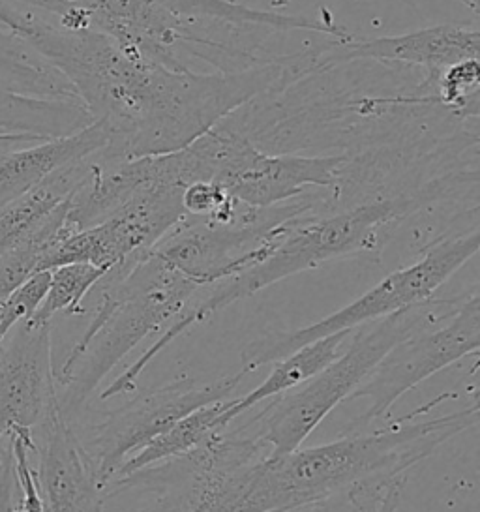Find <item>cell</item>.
<instances>
[{
    "instance_id": "cell-1",
    "label": "cell",
    "mask_w": 480,
    "mask_h": 512,
    "mask_svg": "<svg viewBox=\"0 0 480 512\" xmlns=\"http://www.w3.org/2000/svg\"><path fill=\"white\" fill-rule=\"evenodd\" d=\"M74 87L94 121L104 122L105 160L182 151L259 94L310 72L304 53L242 72L171 70L94 29H66L21 10L17 34Z\"/></svg>"
},
{
    "instance_id": "cell-2",
    "label": "cell",
    "mask_w": 480,
    "mask_h": 512,
    "mask_svg": "<svg viewBox=\"0 0 480 512\" xmlns=\"http://www.w3.org/2000/svg\"><path fill=\"white\" fill-rule=\"evenodd\" d=\"M460 181V175H445L411 194L402 192L398 196L366 201L342 211H317L293 220L261 261L227 280L205 287L209 293L190 302V306L171 321L167 331L162 332L156 342L115 379L117 389L134 391L139 377L145 374L150 362L165 351V347L227 306L329 261L377 254L402 220L437 199H443Z\"/></svg>"
},
{
    "instance_id": "cell-3",
    "label": "cell",
    "mask_w": 480,
    "mask_h": 512,
    "mask_svg": "<svg viewBox=\"0 0 480 512\" xmlns=\"http://www.w3.org/2000/svg\"><path fill=\"white\" fill-rule=\"evenodd\" d=\"M454 394H441L374 432L345 434L319 447L269 456L240 512H295L345 496L364 482L407 475L443 443L477 426L479 404L428 421L415 419Z\"/></svg>"
},
{
    "instance_id": "cell-4",
    "label": "cell",
    "mask_w": 480,
    "mask_h": 512,
    "mask_svg": "<svg viewBox=\"0 0 480 512\" xmlns=\"http://www.w3.org/2000/svg\"><path fill=\"white\" fill-rule=\"evenodd\" d=\"M96 286L102 291L96 314L55 372L64 387L59 396L64 417L83 406L126 355L175 321L201 291L152 250L115 265Z\"/></svg>"
},
{
    "instance_id": "cell-5",
    "label": "cell",
    "mask_w": 480,
    "mask_h": 512,
    "mask_svg": "<svg viewBox=\"0 0 480 512\" xmlns=\"http://www.w3.org/2000/svg\"><path fill=\"white\" fill-rule=\"evenodd\" d=\"M462 299H428L359 331L329 366L297 389L276 396L254 421L255 434L269 445L270 456L297 451L330 413L353 396L360 383L396 342L420 325L449 316Z\"/></svg>"
},
{
    "instance_id": "cell-6",
    "label": "cell",
    "mask_w": 480,
    "mask_h": 512,
    "mask_svg": "<svg viewBox=\"0 0 480 512\" xmlns=\"http://www.w3.org/2000/svg\"><path fill=\"white\" fill-rule=\"evenodd\" d=\"M184 184L210 181L244 207L284 205L312 188H332L344 179L349 160L338 156L269 154L225 122L179 151Z\"/></svg>"
},
{
    "instance_id": "cell-7",
    "label": "cell",
    "mask_w": 480,
    "mask_h": 512,
    "mask_svg": "<svg viewBox=\"0 0 480 512\" xmlns=\"http://www.w3.org/2000/svg\"><path fill=\"white\" fill-rule=\"evenodd\" d=\"M269 445L246 426L216 432L194 451L119 477L105 499L128 490H149L152 505L141 512H240Z\"/></svg>"
},
{
    "instance_id": "cell-8",
    "label": "cell",
    "mask_w": 480,
    "mask_h": 512,
    "mask_svg": "<svg viewBox=\"0 0 480 512\" xmlns=\"http://www.w3.org/2000/svg\"><path fill=\"white\" fill-rule=\"evenodd\" d=\"M479 248V227L464 235L432 242L422 250V256L415 263L390 272L379 284L334 314L297 331L270 332L250 342L240 355L242 370L250 374L315 340L336 332H351L364 323H372L432 299L439 287L460 271L471 257L477 256Z\"/></svg>"
},
{
    "instance_id": "cell-9",
    "label": "cell",
    "mask_w": 480,
    "mask_h": 512,
    "mask_svg": "<svg viewBox=\"0 0 480 512\" xmlns=\"http://www.w3.org/2000/svg\"><path fill=\"white\" fill-rule=\"evenodd\" d=\"M479 347L480 297L473 291L469 297H462L452 314L420 325L390 347L349 398H366L370 406L347 426L345 434L383 419L407 392L467 355H477Z\"/></svg>"
},
{
    "instance_id": "cell-10",
    "label": "cell",
    "mask_w": 480,
    "mask_h": 512,
    "mask_svg": "<svg viewBox=\"0 0 480 512\" xmlns=\"http://www.w3.org/2000/svg\"><path fill=\"white\" fill-rule=\"evenodd\" d=\"M246 374L240 368L235 376L212 383L180 377L158 389L137 392L126 404L105 411L102 421L92 424L85 436H77L104 494L134 452L195 409L227 400Z\"/></svg>"
},
{
    "instance_id": "cell-11",
    "label": "cell",
    "mask_w": 480,
    "mask_h": 512,
    "mask_svg": "<svg viewBox=\"0 0 480 512\" xmlns=\"http://www.w3.org/2000/svg\"><path fill=\"white\" fill-rule=\"evenodd\" d=\"M57 404L51 323L23 321L0 344V441L32 437Z\"/></svg>"
},
{
    "instance_id": "cell-12",
    "label": "cell",
    "mask_w": 480,
    "mask_h": 512,
    "mask_svg": "<svg viewBox=\"0 0 480 512\" xmlns=\"http://www.w3.org/2000/svg\"><path fill=\"white\" fill-rule=\"evenodd\" d=\"M480 32L467 25H437L372 40H336L319 47L317 66L325 70L353 61L398 62L426 70L420 89H434L435 77L467 59H479Z\"/></svg>"
},
{
    "instance_id": "cell-13",
    "label": "cell",
    "mask_w": 480,
    "mask_h": 512,
    "mask_svg": "<svg viewBox=\"0 0 480 512\" xmlns=\"http://www.w3.org/2000/svg\"><path fill=\"white\" fill-rule=\"evenodd\" d=\"M44 443L36 481L47 512H104L105 494L60 406L42 422Z\"/></svg>"
},
{
    "instance_id": "cell-14",
    "label": "cell",
    "mask_w": 480,
    "mask_h": 512,
    "mask_svg": "<svg viewBox=\"0 0 480 512\" xmlns=\"http://www.w3.org/2000/svg\"><path fill=\"white\" fill-rule=\"evenodd\" d=\"M109 141L104 122L94 121L72 136L23 147L0 160V207L25 196L62 167L102 151Z\"/></svg>"
},
{
    "instance_id": "cell-15",
    "label": "cell",
    "mask_w": 480,
    "mask_h": 512,
    "mask_svg": "<svg viewBox=\"0 0 480 512\" xmlns=\"http://www.w3.org/2000/svg\"><path fill=\"white\" fill-rule=\"evenodd\" d=\"M349 334L351 332L330 334L327 338L306 344L284 359L274 362L276 364L274 370L261 385H257L254 391L246 392L244 396L231 400L229 407L218 419L220 430H225L237 417L257 404H261L265 400H272L285 392L293 391L302 383H306L308 379H312L317 372H321L325 366H329L330 362L342 353L340 347L344 346L345 338Z\"/></svg>"
},
{
    "instance_id": "cell-16",
    "label": "cell",
    "mask_w": 480,
    "mask_h": 512,
    "mask_svg": "<svg viewBox=\"0 0 480 512\" xmlns=\"http://www.w3.org/2000/svg\"><path fill=\"white\" fill-rule=\"evenodd\" d=\"M89 158L62 167L25 196L0 207V256L25 239L47 214L72 196L75 186L85 177Z\"/></svg>"
},
{
    "instance_id": "cell-17",
    "label": "cell",
    "mask_w": 480,
    "mask_h": 512,
    "mask_svg": "<svg viewBox=\"0 0 480 512\" xmlns=\"http://www.w3.org/2000/svg\"><path fill=\"white\" fill-rule=\"evenodd\" d=\"M233 398H227L222 402H214L209 406L199 407L192 411L190 415L182 417L180 421L175 422L173 426H169L160 436L154 437L145 447H141L139 451L134 452L124 466L120 467L119 477L130 475L135 471H141L145 467L160 464L165 460L177 458L182 454H188L194 451L195 447H199L201 443H205L210 436H214L216 432H224L218 426V419L229 407Z\"/></svg>"
},
{
    "instance_id": "cell-18",
    "label": "cell",
    "mask_w": 480,
    "mask_h": 512,
    "mask_svg": "<svg viewBox=\"0 0 480 512\" xmlns=\"http://www.w3.org/2000/svg\"><path fill=\"white\" fill-rule=\"evenodd\" d=\"M70 199V197H68ZM68 199L30 231L25 239L0 256V304L6 301L17 287L25 284L32 274L40 272L45 252L70 231L64 220L68 211Z\"/></svg>"
},
{
    "instance_id": "cell-19",
    "label": "cell",
    "mask_w": 480,
    "mask_h": 512,
    "mask_svg": "<svg viewBox=\"0 0 480 512\" xmlns=\"http://www.w3.org/2000/svg\"><path fill=\"white\" fill-rule=\"evenodd\" d=\"M104 274V269L87 263H72L53 269L45 299L29 321L44 325L51 323V319L60 312L72 316L83 314V299L104 278Z\"/></svg>"
},
{
    "instance_id": "cell-20",
    "label": "cell",
    "mask_w": 480,
    "mask_h": 512,
    "mask_svg": "<svg viewBox=\"0 0 480 512\" xmlns=\"http://www.w3.org/2000/svg\"><path fill=\"white\" fill-rule=\"evenodd\" d=\"M479 59H467L445 68L435 77L434 96L454 117L479 119Z\"/></svg>"
},
{
    "instance_id": "cell-21",
    "label": "cell",
    "mask_w": 480,
    "mask_h": 512,
    "mask_svg": "<svg viewBox=\"0 0 480 512\" xmlns=\"http://www.w3.org/2000/svg\"><path fill=\"white\" fill-rule=\"evenodd\" d=\"M49 282L51 271L36 272L0 304V344L19 323L29 321L30 317L36 314V310L45 299Z\"/></svg>"
},
{
    "instance_id": "cell-22",
    "label": "cell",
    "mask_w": 480,
    "mask_h": 512,
    "mask_svg": "<svg viewBox=\"0 0 480 512\" xmlns=\"http://www.w3.org/2000/svg\"><path fill=\"white\" fill-rule=\"evenodd\" d=\"M407 475L385 477L364 482L349 490L345 497L349 501L347 512H396L404 490Z\"/></svg>"
},
{
    "instance_id": "cell-23",
    "label": "cell",
    "mask_w": 480,
    "mask_h": 512,
    "mask_svg": "<svg viewBox=\"0 0 480 512\" xmlns=\"http://www.w3.org/2000/svg\"><path fill=\"white\" fill-rule=\"evenodd\" d=\"M182 209L186 216L195 218H209L225 209L233 199L225 194L224 188L216 182L195 181L190 182L182 190Z\"/></svg>"
},
{
    "instance_id": "cell-24",
    "label": "cell",
    "mask_w": 480,
    "mask_h": 512,
    "mask_svg": "<svg viewBox=\"0 0 480 512\" xmlns=\"http://www.w3.org/2000/svg\"><path fill=\"white\" fill-rule=\"evenodd\" d=\"M21 492L15 475L12 449L0 445V512H21Z\"/></svg>"
},
{
    "instance_id": "cell-25",
    "label": "cell",
    "mask_w": 480,
    "mask_h": 512,
    "mask_svg": "<svg viewBox=\"0 0 480 512\" xmlns=\"http://www.w3.org/2000/svg\"><path fill=\"white\" fill-rule=\"evenodd\" d=\"M47 141L44 137L32 136V134H12V132H2L0 130V160L6 158L8 154L23 149L30 143H42Z\"/></svg>"
},
{
    "instance_id": "cell-26",
    "label": "cell",
    "mask_w": 480,
    "mask_h": 512,
    "mask_svg": "<svg viewBox=\"0 0 480 512\" xmlns=\"http://www.w3.org/2000/svg\"><path fill=\"white\" fill-rule=\"evenodd\" d=\"M0 25H4L6 29L17 34L21 27V10L0 2Z\"/></svg>"
},
{
    "instance_id": "cell-27",
    "label": "cell",
    "mask_w": 480,
    "mask_h": 512,
    "mask_svg": "<svg viewBox=\"0 0 480 512\" xmlns=\"http://www.w3.org/2000/svg\"><path fill=\"white\" fill-rule=\"evenodd\" d=\"M465 6H469L473 12H477L479 10V0H462Z\"/></svg>"
}]
</instances>
